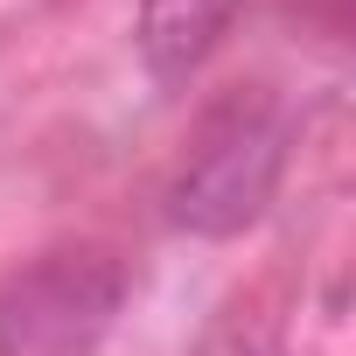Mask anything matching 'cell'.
<instances>
[{
	"instance_id": "1",
	"label": "cell",
	"mask_w": 356,
	"mask_h": 356,
	"mask_svg": "<svg viewBox=\"0 0 356 356\" xmlns=\"http://www.w3.org/2000/svg\"><path fill=\"white\" fill-rule=\"evenodd\" d=\"M280 161H286V126H280V112L259 105V98L224 105V112L203 126V140L189 147L182 175H175L168 217L182 224V231H196V238L245 231V224L266 210L273 182H280Z\"/></svg>"
},
{
	"instance_id": "2",
	"label": "cell",
	"mask_w": 356,
	"mask_h": 356,
	"mask_svg": "<svg viewBox=\"0 0 356 356\" xmlns=\"http://www.w3.org/2000/svg\"><path fill=\"white\" fill-rule=\"evenodd\" d=\"M126 307L112 252H49L0 286V356H91Z\"/></svg>"
},
{
	"instance_id": "3",
	"label": "cell",
	"mask_w": 356,
	"mask_h": 356,
	"mask_svg": "<svg viewBox=\"0 0 356 356\" xmlns=\"http://www.w3.org/2000/svg\"><path fill=\"white\" fill-rule=\"evenodd\" d=\"M231 15H238V0H140V56H147V70L168 77V84L189 77L217 49Z\"/></svg>"
}]
</instances>
